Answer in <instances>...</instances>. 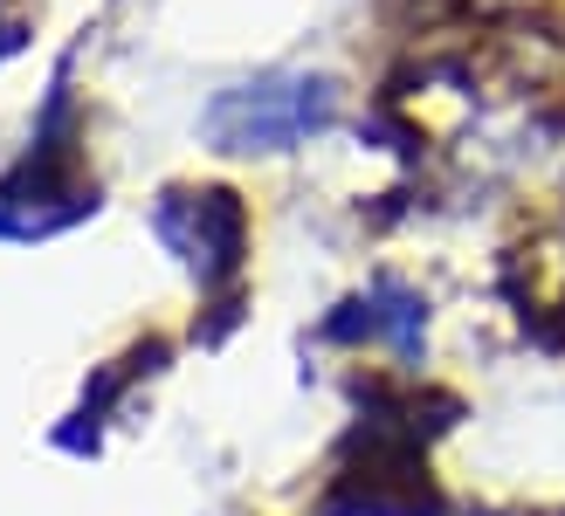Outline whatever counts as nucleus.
I'll return each instance as SVG.
<instances>
[{"instance_id": "1", "label": "nucleus", "mask_w": 565, "mask_h": 516, "mask_svg": "<svg viewBox=\"0 0 565 516\" xmlns=\"http://www.w3.org/2000/svg\"><path fill=\"white\" fill-rule=\"evenodd\" d=\"M97 207H104V193L97 180H83V125H76L70 69H55L35 138L0 172V241H49L63 227L90 221Z\"/></svg>"}, {"instance_id": "2", "label": "nucleus", "mask_w": 565, "mask_h": 516, "mask_svg": "<svg viewBox=\"0 0 565 516\" xmlns=\"http://www.w3.org/2000/svg\"><path fill=\"white\" fill-rule=\"evenodd\" d=\"M331 125H338L331 76H256V83L221 90L201 110V131L214 152H290Z\"/></svg>"}, {"instance_id": "3", "label": "nucleus", "mask_w": 565, "mask_h": 516, "mask_svg": "<svg viewBox=\"0 0 565 516\" xmlns=\"http://www.w3.org/2000/svg\"><path fill=\"white\" fill-rule=\"evenodd\" d=\"M152 235L180 255V269L201 282V297L242 290L248 269V207L235 186H166L152 207Z\"/></svg>"}, {"instance_id": "4", "label": "nucleus", "mask_w": 565, "mask_h": 516, "mask_svg": "<svg viewBox=\"0 0 565 516\" xmlns=\"http://www.w3.org/2000/svg\"><path fill=\"white\" fill-rule=\"evenodd\" d=\"M420 331H428V297L401 290L393 276H380L365 297H345L331 310V318L318 324L324 344H393L401 358L420 352Z\"/></svg>"}, {"instance_id": "5", "label": "nucleus", "mask_w": 565, "mask_h": 516, "mask_svg": "<svg viewBox=\"0 0 565 516\" xmlns=\"http://www.w3.org/2000/svg\"><path fill=\"white\" fill-rule=\"evenodd\" d=\"M21 49H28V21H0V63L21 55Z\"/></svg>"}]
</instances>
